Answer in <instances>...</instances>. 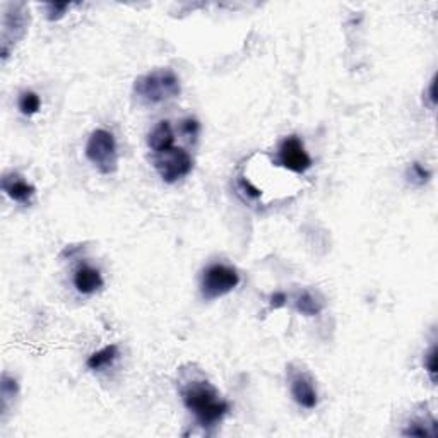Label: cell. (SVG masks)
Segmentation results:
<instances>
[{
    "mask_svg": "<svg viewBox=\"0 0 438 438\" xmlns=\"http://www.w3.org/2000/svg\"><path fill=\"white\" fill-rule=\"evenodd\" d=\"M17 392H19V385H17L16 378L10 377L9 373H3L0 378V413H2V419H6V414L9 413L10 404L16 399Z\"/></svg>",
    "mask_w": 438,
    "mask_h": 438,
    "instance_id": "4fadbf2b",
    "label": "cell"
},
{
    "mask_svg": "<svg viewBox=\"0 0 438 438\" xmlns=\"http://www.w3.org/2000/svg\"><path fill=\"white\" fill-rule=\"evenodd\" d=\"M87 161L94 165V168L101 175H112L119 170V151H117V141L112 132L105 128H96L90 135L84 149Z\"/></svg>",
    "mask_w": 438,
    "mask_h": 438,
    "instance_id": "3957f363",
    "label": "cell"
},
{
    "mask_svg": "<svg viewBox=\"0 0 438 438\" xmlns=\"http://www.w3.org/2000/svg\"><path fill=\"white\" fill-rule=\"evenodd\" d=\"M323 307H326V303H323L322 298L317 293L308 292V289L298 293L296 298H294V308L305 317L319 315L323 310Z\"/></svg>",
    "mask_w": 438,
    "mask_h": 438,
    "instance_id": "7c38bea8",
    "label": "cell"
},
{
    "mask_svg": "<svg viewBox=\"0 0 438 438\" xmlns=\"http://www.w3.org/2000/svg\"><path fill=\"white\" fill-rule=\"evenodd\" d=\"M153 161L156 171L167 183H176L178 180L185 178L194 167L192 156L183 147L176 146L153 154Z\"/></svg>",
    "mask_w": 438,
    "mask_h": 438,
    "instance_id": "5b68a950",
    "label": "cell"
},
{
    "mask_svg": "<svg viewBox=\"0 0 438 438\" xmlns=\"http://www.w3.org/2000/svg\"><path fill=\"white\" fill-rule=\"evenodd\" d=\"M286 301H288V296H286V293L283 292H278L274 293L271 296V308H274V310H278V308L285 307Z\"/></svg>",
    "mask_w": 438,
    "mask_h": 438,
    "instance_id": "603a6c76",
    "label": "cell"
},
{
    "mask_svg": "<svg viewBox=\"0 0 438 438\" xmlns=\"http://www.w3.org/2000/svg\"><path fill=\"white\" fill-rule=\"evenodd\" d=\"M240 189H242V192H245L250 199H260V195H262V192H260V190L246 178H240Z\"/></svg>",
    "mask_w": 438,
    "mask_h": 438,
    "instance_id": "44dd1931",
    "label": "cell"
},
{
    "mask_svg": "<svg viewBox=\"0 0 438 438\" xmlns=\"http://www.w3.org/2000/svg\"><path fill=\"white\" fill-rule=\"evenodd\" d=\"M187 410L194 414L202 428H212L224 419L230 404L219 396L218 389L208 380H190L180 389Z\"/></svg>",
    "mask_w": 438,
    "mask_h": 438,
    "instance_id": "6da1fadb",
    "label": "cell"
},
{
    "mask_svg": "<svg viewBox=\"0 0 438 438\" xmlns=\"http://www.w3.org/2000/svg\"><path fill=\"white\" fill-rule=\"evenodd\" d=\"M435 86H437V76H433L432 81H430L428 91H426V99H428V105L432 106V108H435V106H437V91H435Z\"/></svg>",
    "mask_w": 438,
    "mask_h": 438,
    "instance_id": "7402d4cb",
    "label": "cell"
},
{
    "mask_svg": "<svg viewBox=\"0 0 438 438\" xmlns=\"http://www.w3.org/2000/svg\"><path fill=\"white\" fill-rule=\"evenodd\" d=\"M105 281H103V276L98 269L87 266V264H83L76 269L74 272V286L81 294H94L99 289L103 288Z\"/></svg>",
    "mask_w": 438,
    "mask_h": 438,
    "instance_id": "30bf717a",
    "label": "cell"
},
{
    "mask_svg": "<svg viewBox=\"0 0 438 438\" xmlns=\"http://www.w3.org/2000/svg\"><path fill=\"white\" fill-rule=\"evenodd\" d=\"M240 285V274L233 267L224 264H211L202 274L201 293L205 300L226 296Z\"/></svg>",
    "mask_w": 438,
    "mask_h": 438,
    "instance_id": "8992f818",
    "label": "cell"
},
{
    "mask_svg": "<svg viewBox=\"0 0 438 438\" xmlns=\"http://www.w3.org/2000/svg\"><path fill=\"white\" fill-rule=\"evenodd\" d=\"M404 437H433L435 430H430L426 423L423 421H411L407 428L403 432Z\"/></svg>",
    "mask_w": 438,
    "mask_h": 438,
    "instance_id": "ac0fdd59",
    "label": "cell"
},
{
    "mask_svg": "<svg viewBox=\"0 0 438 438\" xmlns=\"http://www.w3.org/2000/svg\"><path fill=\"white\" fill-rule=\"evenodd\" d=\"M72 7V3L67 2H51L45 6V12H47V19L55 23V21L64 19L65 14L69 12V9Z\"/></svg>",
    "mask_w": 438,
    "mask_h": 438,
    "instance_id": "e0dca14e",
    "label": "cell"
},
{
    "mask_svg": "<svg viewBox=\"0 0 438 438\" xmlns=\"http://www.w3.org/2000/svg\"><path fill=\"white\" fill-rule=\"evenodd\" d=\"M199 130H201V125L195 119H185L182 122V132L187 135V137L195 139L199 135Z\"/></svg>",
    "mask_w": 438,
    "mask_h": 438,
    "instance_id": "ffe728a7",
    "label": "cell"
},
{
    "mask_svg": "<svg viewBox=\"0 0 438 438\" xmlns=\"http://www.w3.org/2000/svg\"><path fill=\"white\" fill-rule=\"evenodd\" d=\"M289 390H292V396L296 401V404H300L305 410H315L317 404H319V394H317L314 380L305 371H296L292 375Z\"/></svg>",
    "mask_w": 438,
    "mask_h": 438,
    "instance_id": "9c48e42d",
    "label": "cell"
},
{
    "mask_svg": "<svg viewBox=\"0 0 438 438\" xmlns=\"http://www.w3.org/2000/svg\"><path fill=\"white\" fill-rule=\"evenodd\" d=\"M2 192L9 199H12L14 202L21 205H31L33 201L36 197V189L35 185H31L29 182H26L19 173H6L2 176Z\"/></svg>",
    "mask_w": 438,
    "mask_h": 438,
    "instance_id": "ba28073f",
    "label": "cell"
},
{
    "mask_svg": "<svg viewBox=\"0 0 438 438\" xmlns=\"http://www.w3.org/2000/svg\"><path fill=\"white\" fill-rule=\"evenodd\" d=\"M17 108L24 117H33L42 108V99L35 91H23L19 99H17Z\"/></svg>",
    "mask_w": 438,
    "mask_h": 438,
    "instance_id": "9a60e30c",
    "label": "cell"
},
{
    "mask_svg": "<svg viewBox=\"0 0 438 438\" xmlns=\"http://www.w3.org/2000/svg\"><path fill=\"white\" fill-rule=\"evenodd\" d=\"M437 346L433 344L432 348H430V351L426 353L425 356V370L426 373H428L430 380H432V384H435L437 382V370H438V363H437Z\"/></svg>",
    "mask_w": 438,
    "mask_h": 438,
    "instance_id": "d6986e66",
    "label": "cell"
},
{
    "mask_svg": "<svg viewBox=\"0 0 438 438\" xmlns=\"http://www.w3.org/2000/svg\"><path fill=\"white\" fill-rule=\"evenodd\" d=\"M147 146L153 151V154L161 153V151L175 146V132H173L171 124L168 120L160 122L149 132V135H147Z\"/></svg>",
    "mask_w": 438,
    "mask_h": 438,
    "instance_id": "8fae6325",
    "label": "cell"
},
{
    "mask_svg": "<svg viewBox=\"0 0 438 438\" xmlns=\"http://www.w3.org/2000/svg\"><path fill=\"white\" fill-rule=\"evenodd\" d=\"M182 91L180 81L171 69H156L137 77L134 83V96L144 105H160L176 98Z\"/></svg>",
    "mask_w": 438,
    "mask_h": 438,
    "instance_id": "7a4b0ae2",
    "label": "cell"
},
{
    "mask_svg": "<svg viewBox=\"0 0 438 438\" xmlns=\"http://www.w3.org/2000/svg\"><path fill=\"white\" fill-rule=\"evenodd\" d=\"M29 23V10L24 3L10 2L7 3L3 10V23H2V40H0V53H2V62L9 58L10 51L14 50L17 42L24 38L28 31Z\"/></svg>",
    "mask_w": 438,
    "mask_h": 438,
    "instance_id": "277c9868",
    "label": "cell"
},
{
    "mask_svg": "<svg viewBox=\"0 0 438 438\" xmlns=\"http://www.w3.org/2000/svg\"><path fill=\"white\" fill-rule=\"evenodd\" d=\"M406 178H407V182L413 183L414 187H425L426 183L432 180V171H430L428 168L423 167L421 163L416 161V163L410 165V168H407Z\"/></svg>",
    "mask_w": 438,
    "mask_h": 438,
    "instance_id": "2e32d148",
    "label": "cell"
},
{
    "mask_svg": "<svg viewBox=\"0 0 438 438\" xmlns=\"http://www.w3.org/2000/svg\"><path fill=\"white\" fill-rule=\"evenodd\" d=\"M117 358H119V346L110 344L105 346L103 349H99V351L93 353V355L87 358L86 367L93 371H99L106 367H112Z\"/></svg>",
    "mask_w": 438,
    "mask_h": 438,
    "instance_id": "5bb4252c",
    "label": "cell"
},
{
    "mask_svg": "<svg viewBox=\"0 0 438 438\" xmlns=\"http://www.w3.org/2000/svg\"><path fill=\"white\" fill-rule=\"evenodd\" d=\"M278 165L286 170L303 175L312 168V158L298 135H288L278 147Z\"/></svg>",
    "mask_w": 438,
    "mask_h": 438,
    "instance_id": "52a82bcc",
    "label": "cell"
}]
</instances>
